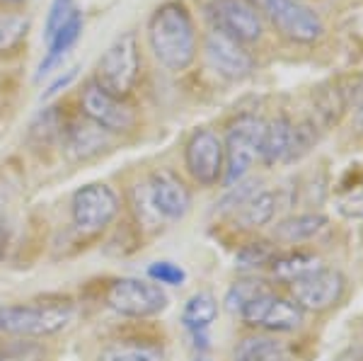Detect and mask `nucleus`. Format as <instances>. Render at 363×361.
<instances>
[{"label":"nucleus","instance_id":"obj_1","mask_svg":"<svg viewBox=\"0 0 363 361\" xmlns=\"http://www.w3.org/2000/svg\"><path fill=\"white\" fill-rule=\"evenodd\" d=\"M148 42L167 71H186L196 58V29L189 10L177 0L162 3L148 20Z\"/></svg>","mask_w":363,"mask_h":361},{"label":"nucleus","instance_id":"obj_2","mask_svg":"<svg viewBox=\"0 0 363 361\" xmlns=\"http://www.w3.org/2000/svg\"><path fill=\"white\" fill-rule=\"evenodd\" d=\"M138 71H140L138 39L133 32H126L121 37H116L107 46V51L99 56L95 68V83L102 90H107L109 95L126 100L138 83Z\"/></svg>","mask_w":363,"mask_h":361},{"label":"nucleus","instance_id":"obj_3","mask_svg":"<svg viewBox=\"0 0 363 361\" xmlns=\"http://www.w3.org/2000/svg\"><path fill=\"white\" fill-rule=\"evenodd\" d=\"M264 119L255 114H242L228 126L225 133V170L220 182L228 189L235 187L238 182H242L247 177L257 160H259V145H262V133H264Z\"/></svg>","mask_w":363,"mask_h":361},{"label":"nucleus","instance_id":"obj_4","mask_svg":"<svg viewBox=\"0 0 363 361\" xmlns=\"http://www.w3.org/2000/svg\"><path fill=\"white\" fill-rule=\"evenodd\" d=\"M73 318L70 304H37V306H3L0 333L17 337H46L63 330Z\"/></svg>","mask_w":363,"mask_h":361},{"label":"nucleus","instance_id":"obj_5","mask_svg":"<svg viewBox=\"0 0 363 361\" xmlns=\"http://www.w3.org/2000/svg\"><path fill=\"white\" fill-rule=\"evenodd\" d=\"M107 306L126 318H150L167 308V296L160 284L145 279H116L107 289Z\"/></svg>","mask_w":363,"mask_h":361},{"label":"nucleus","instance_id":"obj_6","mask_svg":"<svg viewBox=\"0 0 363 361\" xmlns=\"http://www.w3.org/2000/svg\"><path fill=\"white\" fill-rule=\"evenodd\" d=\"M206 13L216 32L240 44H255L262 39L264 22L252 0H211Z\"/></svg>","mask_w":363,"mask_h":361},{"label":"nucleus","instance_id":"obj_7","mask_svg":"<svg viewBox=\"0 0 363 361\" xmlns=\"http://www.w3.org/2000/svg\"><path fill=\"white\" fill-rule=\"evenodd\" d=\"M184 165L191 177L203 187H213L223 179L225 170V148L223 138L211 129H196L186 141Z\"/></svg>","mask_w":363,"mask_h":361},{"label":"nucleus","instance_id":"obj_8","mask_svg":"<svg viewBox=\"0 0 363 361\" xmlns=\"http://www.w3.org/2000/svg\"><path fill=\"white\" fill-rule=\"evenodd\" d=\"M240 318L250 328H259L267 333H291V330L301 328L303 311L294 304V299H284L272 289H267L240 311Z\"/></svg>","mask_w":363,"mask_h":361},{"label":"nucleus","instance_id":"obj_9","mask_svg":"<svg viewBox=\"0 0 363 361\" xmlns=\"http://www.w3.org/2000/svg\"><path fill=\"white\" fill-rule=\"evenodd\" d=\"M264 13L274 27L296 44H313L325 32L322 17L301 0H264Z\"/></svg>","mask_w":363,"mask_h":361},{"label":"nucleus","instance_id":"obj_10","mask_svg":"<svg viewBox=\"0 0 363 361\" xmlns=\"http://www.w3.org/2000/svg\"><path fill=\"white\" fill-rule=\"evenodd\" d=\"M80 109L85 119L107 133H126L136 126V114L124 100L109 95L95 80H90L80 92Z\"/></svg>","mask_w":363,"mask_h":361},{"label":"nucleus","instance_id":"obj_11","mask_svg":"<svg viewBox=\"0 0 363 361\" xmlns=\"http://www.w3.org/2000/svg\"><path fill=\"white\" fill-rule=\"evenodd\" d=\"M119 213V196L109 184L92 182L75 189L70 199V216L80 231H102Z\"/></svg>","mask_w":363,"mask_h":361},{"label":"nucleus","instance_id":"obj_12","mask_svg":"<svg viewBox=\"0 0 363 361\" xmlns=\"http://www.w3.org/2000/svg\"><path fill=\"white\" fill-rule=\"evenodd\" d=\"M143 201L148 204L150 213L160 221H179L191 209V191L174 172L157 170L148 177L143 191Z\"/></svg>","mask_w":363,"mask_h":361},{"label":"nucleus","instance_id":"obj_13","mask_svg":"<svg viewBox=\"0 0 363 361\" xmlns=\"http://www.w3.org/2000/svg\"><path fill=\"white\" fill-rule=\"evenodd\" d=\"M344 277L339 274L337 270H327V267H320L313 274L298 279V282L291 284V296H294V304L301 308V311H327L342 299L344 294Z\"/></svg>","mask_w":363,"mask_h":361},{"label":"nucleus","instance_id":"obj_14","mask_svg":"<svg viewBox=\"0 0 363 361\" xmlns=\"http://www.w3.org/2000/svg\"><path fill=\"white\" fill-rule=\"evenodd\" d=\"M203 51H206L208 66L225 80H245L255 71V58L245 49V44L216 32V29L206 34Z\"/></svg>","mask_w":363,"mask_h":361},{"label":"nucleus","instance_id":"obj_15","mask_svg":"<svg viewBox=\"0 0 363 361\" xmlns=\"http://www.w3.org/2000/svg\"><path fill=\"white\" fill-rule=\"evenodd\" d=\"M112 133L102 131L99 126H95L92 121H70L66 124V129L61 133V145L63 153L70 160H87L92 155L102 153L109 143Z\"/></svg>","mask_w":363,"mask_h":361},{"label":"nucleus","instance_id":"obj_16","mask_svg":"<svg viewBox=\"0 0 363 361\" xmlns=\"http://www.w3.org/2000/svg\"><path fill=\"white\" fill-rule=\"evenodd\" d=\"M279 194L272 189H257L247 201L233 211V216L242 228H262L277 216Z\"/></svg>","mask_w":363,"mask_h":361},{"label":"nucleus","instance_id":"obj_17","mask_svg":"<svg viewBox=\"0 0 363 361\" xmlns=\"http://www.w3.org/2000/svg\"><path fill=\"white\" fill-rule=\"evenodd\" d=\"M291 131H294V124L284 114L267 121L259 145V160L264 165H277V162L286 160V153H289L291 145Z\"/></svg>","mask_w":363,"mask_h":361},{"label":"nucleus","instance_id":"obj_18","mask_svg":"<svg viewBox=\"0 0 363 361\" xmlns=\"http://www.w3.org/2000/svg\"><path fill=\"white\" fill-rule=\"evenodd\" d=\"M216 318H218V301L211 291H199L189 296L182 308V323L189 333H206Z\"/></svg>","mask_w":363,"mask_h":361},{"label":"nucleus","instance_id":"obj_19","mask_svg":"<svg viewBox=\"0 0 363 361\" xmlns=\"http://www.w3.org/2000/svg\"><path fill=\"white\" fill-rule=\"evenodd\" d=\"M99 361H165V352L148 340H119L99 352Z\"/></svg>","mask_w":363,"mask_h":361},{"label":"nucleus","instance_id":"obj_20","mask_svg":"<svg viewBox=\"0 0 363 361\" xmlns=\"http://www.w3.org/2000/svg\"><path fill=\"white\" fill-rule=\"evenodd\" d=\"M269 267H272V274L277 277L279 282L294 284L298 279L318 272L322 267V262L318 255H313V252H289V255H277V257L269 262Z\"/></svg>","mask_w":363,"mask_h":361},{"label":"nucleus","instance_id":"obj_21","mask_svg":"<svg viewBox=\"0 0 363 361\" xmlns=\"http://www.w3.org/2000/svg\"><path fill=\"white\" fill-rule=\"evenodd\" d=\"M233 361H291V357L284 342L267 335H252L238 345Z\"/></svg>","mask_w":363,"mask_h":361},{"label":"nucleus","instance_id":"obj_22","mask_svg":"<svg viewBox=\"0 0 363 361\" xmlns=\"http://www.w3.org/2000/svg\"><path fill=\"white\" fill-rule=\"evenodd\" d=\"M327 228V218L322 213H301V216L284 218L274 228V238L284 243H303L320 235Z\"/></svg>","mask_w":363,"mask_h":361},{"label":"nucleus","instance_id":"obj_23","mask_svg":"<svg viewBox=\"0 0 363 361\" xmlns=\"http://www.w3.org/2000/svg\"><path fill=\"white\" fill-rule=\"evenodd\" d=\"M29 27L32 22L27 15L0 10V56H8L15 49H20L29 34Z\"/></svg>","mask_w":363,"mask_h":361},{"label":"nucleus","instance_id":"obj_24","mask_svg":"<svg viewBox=\"0 0 363 361\" xmlns=\"http://www.w3.org/2000/svg\"><path fill=\"white\" fill-rule=\"evenodd\" d=\"M66 129V119H63L58 107H46L37 114V119L29 126V141L37 145H51L54 141H61V133Z\"/></svg>","mask_w":363,"mask_h":361},{"label":"nucleus","instance_id":"obj_25","mask_svg":"<svg viewBox=\"0 0 363 361\" xmlns=\"http://www.w3.org/2000/svg\"><path fill=\"white\" fill-rule=\"evenodd\" d=\"M269 287L264 282H259V279H240V282L233 284L230 289H228L225 294V308L230 313H238L242 311L245 306L250 304L252 299H257V296L262 294V291H267Z\"/></svg>","mask_w":363,"mask_h":361},{"label":"nucleus","instance_id":"obj_26","mask_svg":"<svg viewBox=\"0 0 363 361\" xmlns=\"http://www.w3.org/2000/svg\"><path fill=\"white\" fill-rule=\"evenodd\" d=\"M277 248L269 245V243L259 240V243H250L238 252L235 265L240 270H257V267H267L269 262L277 257Z\"/></svg>","mask_w":363,"mask_h":361},{"label":"nucleus","instance_id":"obj_27","mask_svg":"<svg viewBox=\"0 0 363 361\" xmlns=\"http://www.w3.org/2000/svg\"><path fill=\"white\" fill-rule=\"evenodd\" d=\"M78 13L80 10H78V3H75V0H51L49 15H46V27H44L46 42H49L63 25H68Z\"/></svg>","mask_w":363,"mask_h":361},{"label":"nucleus","instance_id":"obj_28","mask_svg":"<svg viewBox=\"0 0 363 361\" xmlns=\"http://www.w3.org/2000/svg\"><path fill=\"white\" fill-rule=\"evenodd\" d=\"M315 141H318V133H315V129H313V124H310V121H303V124L294 126V131H291L289 153H286L284 162H294L298 158H303V155H306L308 150L315 145Z\"/></svg>","mask_w":363,"mask_h":361},{"label":"nucleus","instance_id":"obj_29","mask_svg":"<svg viewBox=\"0 0 363 361\" xmlns=\"http://www.w3.org/2000/svg\"><path fill=\"white\" fill-rule=\"evenodd\" d=\"M148 277H150V282L165 284V287H182V284L186 282V272L169 260L153 262V265L148 267Z\"/></svg>","mask_w":363,"mask_h":361},{"label":"nucleus","instance_id":"obj_30","mask_svg":"<svg viewBox=\"0 0 363 361\" xmlns=\"http://www.w3.org/2000/svg\"><path fill=\"white\" fill-rule=\"evenodd\" d=\"M0 361H46V354L37 345H13L8 349H0Z\"/></svg>","mask_w":363,"mask_h":361},{"label":"nucleus","instance_id":"obj_31","mask_svg":"<svg viewBox=\"0 0 363 361\" xmlns=\"http://www.w3.org/2000/svg\"><path fill=\"white\" fill-rule=\"evenodd\" d=\"M342 211L349 213V216H356L361 218L363 216V189L361 191H351L347 199H342Z\"/></svg>","mask_w":363,"mask_h":361},{"label":"nucleus","instance_id":"obj_32","mask_svg":"<svg viewBox=\"0 0 363 361\" xmlns=\"http://www.w3.org/2000/svg\"><path fill=\"white\" fill-rule=\"evenodd\" d=\"M75 71H78V68H68V71L63 73V75H58V78L54 80V83L49 85V90L44 92V97H51V95H56V92L61 90V87H66V85L70 83V80L75 78Z\"/></svg>","mask_w":363,"mask_h":361},{"label":"nucleus","instance_id":"obj_33","mask_svg":"<svg viewBox=\"0 0 363 361\" xmlns=\"http://www.w3.org/2000/svg\"><path fill=\"white\" fill-rule=\"evenodd\" d=\"M20 3H27V0H0V5H20Z\"/></svg>","mask_w":363,"mask_h":361},{"label":"nucleus","instance_id":"obj_34","mask_svg":"<svg viewBox=\"0 0 363 361\" xmlns=\"http://www.w3.org/2000/svg\"><path fill=\"white\" fill-rule=\"evenodd\" d=\"M194 361H208V359H203V357H199V359H194Z\"/></svg>","mask_w":363,"mask_h":361}]
</instances>
